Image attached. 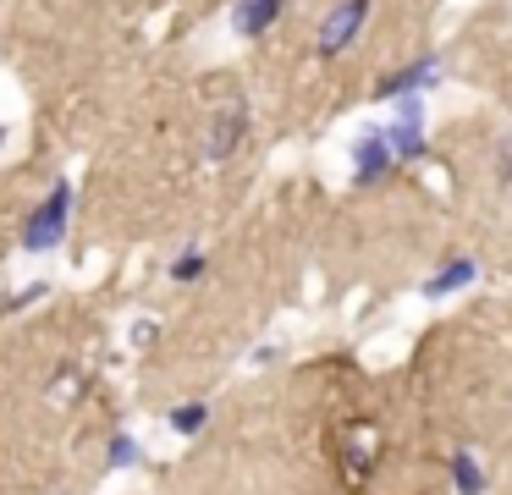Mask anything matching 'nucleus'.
I'll list each match as a JSON object with an SVG mask.
<instances>
[{
  "mask_svg": "<svg viewBox=\"0 0 512 495\" xmlns=\"http://www.w3.org/2000/svg\"><path fill=\"white\" fill-rule=\"evenodd\" d=\"M248 143V105H226V110H215V121H210V143H204V160L210 165H226L237 149Z\"/></svg>",
  "mask_w": 512,
  "mask_h": 495,
  "instance_id": "obj_5",
  "label": "nucleus"
},
{
  "mask_svg": "<svg viewBox=\"0 0 512 495\" xmlns=\"http://www.w3.org/2000/svg\"><path fill=\"white\" fill-rule=\"evenodd\" d=\"M391 171H397V160H391V149H386V138H380V127H369L364 138L353 143V182H358V187H380Z\"/></svg>",
  "mask_w": 512,
  "mask_h": 495,
  "instance_id": "obj_6",
  "label": "nucleus"
},
{
  "mask_svg": "<svg viewBox=\"0 0 512 495\" xmlns=\"http://www.w3.org/2000/svg\"><path fill=\"white\" fill-rule=\"evenodd\" d=\"M369 11H375V0H336V6L320 17L314 55H320V61H336L342 50H353L358 33H364V22H369Z\"/></svg>",
  "mask_w": 512,
  "mask_h": 495,
  "instance_id": "obj_2",
  "label": "nucleus"
},
{
  "mask_svg": "<svg viewBox=\"0 0 512 495\" xmlns=\"http://www.w3.org/2000/svg\"><path fill=\"white\" fill-rule=\"evenodd\" d=\"M166 424L177 429V435H199V429L210 424V407H204V402H177L166 413Z\"/></svg>",
  "mask_w": 512,
  "mask_h": 495,
  "instance_id": "obj_11",
  "label": "nucleus"
},
{
  "mask_svg": "<svg viewBox=\"0 0 512 495\" xmlns=\"http://www.w3.org/2000/svg\"><path fill=\"white\" fill-rule=\"evenodd\" d=\"M0 143H6V127H0Z\"/></svg>",
  "mask_w": 512,
  "mask_h": 495,
  "instance_id": "obj_14",
  "label": "nucleus"
},
{
  "mask_svg": "<svg viewBox=\"0 0 512 495\" xmlns=\"http://www.w3.org/2000/svg\"><path fill=\"white\" fill-rule=\"evenodd\" d=\"M380 138H386L391 160L408 165V160H424L430 154V121H424V99H397V116L380 127Z\"/></svg>",
  "mask_w": 512,
  "mask_h": 495,
  "instance_id": "obj_3",
  "label": "nucleus"
},
{
  "mask_svg": "<svg viewBox=\"0 0 512 495\" xmlns=\"http://www.w3.org/2000/svg\"><path fill=\"white\" fill-rule=\"evenodd\" d=\"M204 270H210V253H204V248H188V253L171 259V281H177V286H193Z\"/></svg>",
  "mask_w": 512,
  "mask_h": 495,
  "instance_id": "obj_12",
  "label": "nucleus"
},
{
  "mask_svg": "<svg viewBox=\"0 0 512 495\" xmlns=\"http://www.w3.org/2000/svg\"><path fill=\"white\" fill-rule=\"evenodd\" d=\"M127 468H144V446L127 429H111V440H105V473H127Z\"/></svg>",
  "mask_w": 512,
  "mask_h": 495,
  "instance_id": "obj_10",
  "label": "nucleus"
},
{
  "mask_svg": "<svg viewBox=\"0 0 512 495\" xmlns=\"http://www.w3.org/2000/svg\"><path fill=\"white\" fill-rule=\"evenodd\" d=\"M50 292V281H28L23 286V292H17V297H6V303H0V314H17V308H34L39 303V297H45Z\"/></svg>",
  "mask_w": 512,
  "mask_h": 495,
  "instance_id": "obj_13",
  "label": "nucleus"
},
{
  "mask_svg": "<svg viewBox=\"0 0 512 495\" xmlns=\"http://www.w3.org/2000/svg\"><path fill=\"white\" fill-rule=\"evenodd\" d=\"M281 11H287V0H232V28L243 39H265L281 22Z\"/></svg>",
  "mask_w": 512,
  "mask_h": 495,
  "instance_id": "obj_7",
  "label": "nucleus"
},
{
  "mask_svg": "<svg viewBox=\"0 0 512 495\" xmlns=\"http://www.w3.org/2000/svg\"><path fill=\"white\" fill-rule=\"evenodd\" d=\"M435 83H441V55H419V61L397 66L391 77H380L375 99H424Z\"/></svg>",
  "mask_w": 512,
  "mask_h": 495,
  "instance_id": "obj_4",
  "label": "nucleus"
},
{
  "mask_svg": "<svg viewBox=\"0 0 512 495\" xmlns=\"http://www.w3.org/2000/svg\"><path fill=\"white\" fill-rule=\"evenodd\" d=\"M479 281V264L468 259V253H457V259H446L441 270L424 281V297H452V292H463V286H474Z\"/></svg>",
  "mask_w": 512,
  "mask_h": 495,
  "instance_id": "obj_8",
  "label": "nucleus"
},
{
  "mask_svg": "<svg viewBox=\"0 0 512 495\" xmlns=\"http://www.w3.org/2000/svg\"><path fill=\"white\" fill-rule=\"evenodd\" d=\"M446 479H452V495H485L490 473H485V462H479L474 451H452V462H446Z\"/></svg>",
  "mask_w": 512,
  "mask_h": 495,
  "instance_id": "obj_9",
  "label": "nucleus"
},
{
  "mask_svg": "<svg viewBox=\"0 0 512 495\" xmlns=\"http://www.w3.org/2000/svg\"><path fill=\"white\" fill-rule=\"evenodd\" d=\"M72 209H78V193L72 182H56L23 220V253H56L72 231Z\"/></svg>",
  "mask_w": 512,
  "mask_h": 495,
  "instance_id": "obj_1",
  "label": "nucleus"
}]
</instances>
